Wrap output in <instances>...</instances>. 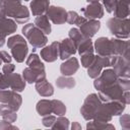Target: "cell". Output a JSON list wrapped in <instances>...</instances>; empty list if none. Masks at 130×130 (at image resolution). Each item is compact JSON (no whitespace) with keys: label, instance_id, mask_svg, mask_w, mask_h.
I'll return each instance as SVG.
<instances>
[{"label":"cell","instance_id":"ab89813d","mask_svg":"<svg viewBox=\"0 0 130 130\" xmlns=\"http://www.w3.org/2000/svg\"><path fill=\"white\" fill-rule=\"evenodd\" d=\"M8 88H9L8 74H4L2 72L0 73V89H8Z\"/></svg>","mask_w":130,"mask_h":130},{"label":"cell","instance_id":"484cf974","mask_svg":"<svg viewBox=\"0 0 130 130\" xmlns=\"http://www.w3.org/2000/svg\"><path fill=\"white\" fill-rule=\"evenodd\" d=\"M0 116L2 117L3 120L8 121L10 123H14L17 119V114L16 111H14L11 107H9L6 104H2L0 105Z\"/></svg>","mask_w":130,"mask_h":130},{"label":"cell","instance_id":"44dd1931","mask_svg":"<svg viewBox=\"0 0 130 130\" xmlns=\"http://www.w3.org/2000/svg\"><path fill=\"white\" fill-rule=\"evenodd\" d=\"M8 81H9V88L14 91L21 92L25 88V80L23 79L22 75L18 73L12 72L8 74Z\"/></svg>","mask_w":130,"mask_h":130},{"label":"cell","instance_id":"7402d4cb","mask_svg":"<svg viewBox=\"0 0 130 130\" xmlns=\"http://www.w3.org/2000/svg\"><path fill=\"white\" fill-rule=\"evenodd\" d=\"M50 6V0H32L29 3L30 12L34 16L46 14L47 9Z\"/></svg>","mask_w":130,"mask_h":130},{"label":"cell","instance_id":"f35d334b","mask_svg":"<svg viewBox=\"0 0 130 130\" xmlns=\"http://www.w3.org/2000/svg\"><path fill=\"white\" fill-rule=\"evenodd\" d=\"M103 1V6H105L106 11L109 13H112L115 9L117 0H102Z\"/></svg>","mask_w":130,"mask_h":130},{"label":"cell","instance_id":"8992f818","mask_svg":"<svg viewBox=\"0 0 130 130\" xmlns=\"http://www.w3.org/2000/svg\"><path fill=\"white\" fill-rule=\"evenodd\" d=\"M24 38L27 40V42L32 46V48H43L48 43L47 35H45L40 28H38L32 23H26L21 29Z\"/></svg>","mask_w":130,"mask_h":130},{"label":"cell","instance_id":"83f0119b","mask_svg":"<svg viewBox=\"0 0 130 130\" xmlns=\"http://www.w3.org/2000/svg\"><path fill=\"white\" fill-rule=\"evenodd\" d=\"M76 51L78 52V54L80 56L85 55V54H90V53H94V49H93V43L90 39L84 38L81 43L77 46Z\"/></svg>","mask_w":130,"mask_h":130},{"label":"cell","instance_id":"e575fe53","mask_svg":"<svg viewBox=\"0 0 130 130\" xmlns=\"http://www.w3.org/2000/svg\"><path fill=\"white\" fill-rule=\"evenodd\" d=\"M52 108L53 114H55L56 116H64L66 113V106L59 100H52Z\"/></svg>","mask_w":130,"mask_h":130},{"label":"cell","instance_id":"603a6c76","mask_svg":"<svg viewBox=\"0 0 130 130\" xmlns=\"http://www.w3.org/2000/svg\"><path fill=\"white\" fill-rule=\"evenodd\" d=\"M35 84H36L35 85L36 90L41 96L49 98V96H52L54 94V86L46 78L39 81V82H36Z\"/></svg>","mask_w":130,"mask_h":130},{"label":"cell","instance_id":"c3c4849f","mask_svg":"<svg viewBox=\"0 0 130 130\" xmlns=\"http://www.w3.org/2000/svg\"><path fill=\"white\" fill-rule=\"evenodd\" d=\"M21 1H29V0H21Z\"/></svg>","mask_w":130,"mask_h":130},{"label":"cell","instance_id":"4dcf8cb0","mask_svg":"<svg viewBox=\"0 0 130 130\" xmlns=\"http://www.w3.org/2000/svg\"><path fill=\"white\" fill-rule=\"evenodd\" d=\"M87 18H85L84 16H80L76 11L73 10H69L67 11V20L66 22H68L69 24H75L76 26H80Z\"/></svg>","mask_w":130,"mask_h":130},{"label":"cell","instance_id":"74e56055","mask_svg":"<svg viewBox=\"0 0 130 130\" xmlns=\"http://www.w3.org/2000/svg\"><path fill=\"white\" fill-rule=\"evenodd\" d=\"M55 120H56V116L50 114V115H47V116H44V117H43L42 123H43V125H44L45 127H47V128H51L52 125L54 124Z\"/></svg>","mask_w":130,"mask_h":130},{"label":"cell","instance_id":"d6a6232c","mask_svg":"<svg viewBox=\"0 0 130 130\" xmlns=\"http://www.w3.org/2000/svg\"><path fill=\"white\" fill-rule=\"evenodd\" d=\"M68 38L73 42L74 46L77 48V46L81 43V41L84 39V37L82 36V34L80 32L79 28L78 27H72L69 29V32H68Z\"/></svg>","mask_w":130,"mask_h":130},{"label":"cell","instance_id":"b9f144b4","mask_svg":"<svg viewBox=\"0 0 130 130\" xmlns=\"http://www.w3.org/2000/svg\"><path fill=\"white\" fill-rule=\"evenodd\" d=\"M15 70V65L12 63H4L3 67H2V72L4 74H10L12 72H14Z\"/></svg>","mask_w":130,"mask_h":130},{"label":"cell","instance_id":"7dc6e473","mask_svg":"<svg viewBox=\"0 0 130 130\" xmlns=\"http://www.w3.org/2000/svg\"><path fill=\"white\" fill-rule=\"evenodd\" d=\"M9 1H12V2H21V0H9Z\"/></svg>","mask_w":130,"mask_h":130},{"label":"cell","instance_id":"d4e9b609","mask_svg":"<svg viewBox=\"0 0 130 130\" xmlns=\"http://www.w3.org/2000/svg\"><path fill=\"white\" fill-rule=\"evenodd\" d=\"M36 110L38 114L42 117L53 114V108H52V100H40L36 105Z\"/></svg>","mask_w":130,"mask_h":130},{"label":"cell","instance_id":"60d3db41","mask_svg":"<svg viewBox=\"0 0 130 130\" xmlns=\"http://www.w3.org/2000/svg\"><path fill=\"white\" fill-rule=\"evenodd\" d=\"M12 56L6 51H0V65L3 63H11Z\"/></svg>","mask_w":130,"mask_h":130},{"label":"cell","instance_id":"ba28073f","mask_svg":"<svg viewBox=\"0 0 130 130\" xmlns=\"http://www.w3.org/2000/svg\"><path fill=\"white\" fill-rule=\"evenodd\" d=\"M102 103L103 102L99 98V94L89 93L85 98V100H84V102L80 108V113H81L83 119L86 121L92 120L95 113L98 112L100 106L102 105Z\"/></svg>","mask_w":130,"mask_h":130},{"label":"cell","instance_id":"4316f807","mask_svg":"<svg viewBox=\"0 0 130 130\" xmlns=\"http://www.w3.org/2000/svg\"><path fill=\"white\" fill-rule=\"evenodd\" d=\"M130 4L129 3H125L122 1H118L116 3L115 9L112 13H114V17H118V18H126L129 16V12H130Z\"/></svg>","mask_w":130,"mask_h":130},{"label":"cell","instance_id":"8fae6325","mask_svg":"<svg viewBox=\"0 0 130 130\" xmlns=\"http://www.w3.org/2000/svg\"><path fill=\"white\" fill-rule=\"evenodd\" d=\"M0 103L8 105L17 112L22 104V96L12 89H0Z\"/></svg>","mask_w":130,"mask_h":130},{"label":"cell","instance_id":"cb8c5ba5","mask_svg":"<svg viewBox=\"0 0 130 130\" xmlns=\"http://www.w3.org/2000/svg\"><path fill=\"white\" fill-rule=\"evenodd\" d=\"M34 24H35L38 28H40L45 35H50L51 31H52V27H51L50 20H49V18L47 17L46 14L37 16V17L35 18Z\"/></svg>","mask_w":130,"mask_h":130},{"label":"cell","instance_id":"6da1fadb","mask_svg":"<svg viewBox=\"0 0 130 130\" xmlns=\"http://www.w3.org/2000/svg\"><path fill=\"white\" fill-rule=\"evenodd\" d=\"M93 49L96 55L103 57H113V56H124L130 58L129 52V42L117 38H98L93 44Z\"/></svg>","mask_w":130,"mask_h":130},{"label":"cell","instance_id":"ffe728a7","mask_svg":"<svg viewBox=\"0 0 130 130\" xmlns=\"http://www.w3.org/2000/svg\"><path fill=\"white\" fill-rule=\"evenodd\" d=\"M79 69V62L75 57H70L63 61V63L60 65V72L62 75L66 76H72L74 73L77 72Z\"/></svg>","mask_w":130,"mask_h":130},{"label":"cell","instance_id":"52a82bcc","mask_svg":"<svg viewBox=\"0 0 130 130\" xmlns=\"http://www.w3.org/2000/svg\"><path fill=\"white\" fill-rule=\"evenodd\" d=\"M130 21L129 18H118V17H111L107 21V26L110 32L117 39L127 40L130 36L129 29Z\"/></svg>","mask_w":130,"mask_h":130},{"label":"cell","instance_id":"f546056e","mask_svg":"<svg viewBox=\"0 0 130 130\" xmlns=\"http://www.w3.org/2000/svg\"><path fill=\"white\" fill-rule=\"evenodd\" d=\"M75 84H76V81L71 76L62 75L56 79V85L59 88H73Z\"/></svg>","mask_w":130,"mask_h":130},{"label":"cell","instance_id":"9a60e30c","mask_svg":"<svg viewBox=\"0 0 130 130\" xmlns=\"http://www.w3.org/2000/svg\"><path fill=\"white\" fill-rule=\"evenodd\" d=\"M41 58L49 63L55 62L59 57V42L55 41L49 46H45L41 50Z\"/></svg>","mask_w":130,"mask_h":130},{"label":"cell","instance_id":"8d00e7d4","mask_svg":"<svg viewBox=\"0 0 130 130\" xmlns=\"http://www.w3.org/2000/svg\"><path fill=\"white\" fill-rule=\"evenodd\" d=\"M119 122L123 129H125V130L130 129V116L128 114H123V115L121 114L120 118H119Z\"/></svg>","mask_w":130,"mask_h":130},{"label":"cell","instance_id":"7a4b0ae2","mask_svg":"<svg viewBox=\"0 0 130 130\" xmlns=\"http://www.w3.org/2000/svg\"><path fill=\"white\" fill-rule=\"evenodd\" d=\"M99 98L102 102L119 101L125 105L130 103V79L118 77L117 81L102 90H99Z\"/></svg>","mask_w":130,"mask_h":130},{"label":"cell","instance_id":"ac0fdd59","mask_svg":"<svg viewBox=\"0 0 130 130\" xmlns=\"http://www.w3.org/2000/svg\"><path fill=\"white\" fill-rule=\"evenodd\" d=\"M76 52V47L69 38L63 39L61 42H59V58L61 60L64 61L71 56H74Z\"/></svg>","mask_w":130,"mask_h":130},{"label":"cell","instance_id":"2e32d148","mask_svg":"<svg viewBox=\"0 0 130 130\" xmlns=\"http://www.w3.org/2000/svg\"><path fill=\"white\" fill-rule=\"evenodd\" d=\"M83 16L87 19H100L104 16V6L100 2L88 3L86 7L81 9Z\"/></svg>","mask_w":130,"mask_h":130},{"label":"cell","instance_id":"ee69618b","mask_svg":"<svg viewBox=\"0 0 130 130\" xmlns=\"http://www.w3.org/2000/svg\"><path fill=\"white\" fill-rule=\"evenodd\" d=\"M71 129L72 130H80L81 129V125L78 122H73L71 125Z\"/></svg>","mask_w":130,"mask_h":130},{"label":"cell","instance_id":"30bf717a","mask_svg":"<svg viewBox=\"0 0 130 130\" xmlns=\"http://www.w3.org/2000/svg\"><path fill=\"white\" fill-rule=\"evenodd\" d=\"M118 79V76L116 74V72L114 71L113 68H105L102 70L101 74L94 78V81H93V86L94 88L99 91V90H102L103 88L115 83Z\"/></svg>","mask_w":130,"mask_h":130},{"label":"cell","instance_id":"836d02e7","mask_svg":"<svg viewBox=\"0 0 130 130\" xmlns=\"http://www.w3.org/2000/svg\"><path fill=\"white\" fill-rule=\"evenodd\" d=\"M54 130H68L69 129V120L64 116H58L51 127Z\"/></svg>","mask_w":130,"mask_h":130},{"label":"cell","instance_id":"1f68e13d","mask_svg":"<svg viewBox=\"0 0 130 130\" xmlns=\"http://www.w3.org/2000/svg\"><path fill=\"white\" fill-rule=\"evenodd\" d=\"M86 129H101V130L110 129V130H115V126L113 124H111L110 122L106 123V122H99V121L90 120L86 123Z\"/></svg>","mask_w":130,"mask_h":130},{"label":"cell","instance_id":"7bdbcfd3","mask_svg":"<svg viewBox=\"0 0 130 130\" xmlns=\"http://www.w3.org/2000/svg\"><path fill=\"white\" fill-rule=\"evenodd\" d=\"M6 129H17V127L14 126L13 123H10L8 121L5 120L0 121V130H6Z\"/></svg>","mask_w":130,"mask_h":130},{"label":"cell","instance_id":"277c9868","mask_svg":"<svg viewBox=\"0 0 130 130\" xmlns=\"http://www.w3.org/2000/svg\"><path fill=\"white\" fill-rule=\"evenodd\" d=\"M126 106L127 105L119 101L103 102L92 120L106 123L111 122L114 116H120L125 111Z\"/></svg>","mask_w":130,"mask_h":130},{"label":"cell","instance_id":"bcb514c9","mask_svg":"<svg viewBox=\"0 0 130 130\" xmlns=\"http://www.w3.org/2000/svg\"><path fill=\"white\" fill-rule=\"evenodd\" d=\"M87 3H94V2H100V0H86Z\"/></svg>","mask_w":130,"mask_h":130},{"label":"cell","instance_id":"f6af8a7d","mask_svg":"<svg viewBox=\"0 0 130 130\" xmlns=\"http://www.w3.org/2000/svg\"><path fill=\"white\" fill-rule=\"evenodd\" d=\"M5 41H6V39H3V38H0V48L4 46V44H5Z\"/></svg>","mask_w":130,"mask_h":130},{"label":"cell","instance_id":"7c38bea8","mask_svg":"<svg viewBox=\"0 0 130 130\" xmlns=\"http://www.w3.org/2000/svg\"><path fill=\"white\" fill-rule=\"evenodd\" d=\"M110 66H111V58L110 57H103L100 55H95L94 60L87 67V75L90 78L94 79L95 77H98L101 74V72L104 68H107Z\"/></svg>","mask_w":130,"mask_h":130},{"label":"cell","instance_id":"f1b7e54d","mask_svg":"<svg viewBox=\"0 0 130 130\" xmlns=\"http://www.w3.org/2000/svg\"><path fill=\"white\" fill-rule=\"evenodd\" d=\"M26 65L30 68H34V69L45 70L44 63L41 61V58L39 57V55L36 53H31L28 55V57L26 58Z\"/></svg>","mask_w":130,"mask_h":130},{"label":"cell","instance_id":"4fadbf2b","mask_svg":"<svg viewBox=\"0 0 130 130\" xmlns=\"http://www.w3.org/2000/svg\"><path fill=\"white\" fill-rule=\"evenodd\" d=\"M46 15L54 24H63L67 20V11L60 6L50 5L47 9Z\"/></svg>","mask_w":130,"mask_h":130},{"label":"cell","instance_id":"9c48e42d","mask_svg":"<svg viewBox=\"0 0 130 130\" xmlns=\"http://www.w3.org/2000/svg\"><path fill=\"white\" fill-rule=\"evenodd\" d=\"M111 66L120 78L130 77V58L124 56H113L111 57Z\"/></svg>","mask_w":130,"mask_h":130},{"label":"cell","instance_id":"5bb4252c","mask_svg":"<svg viewBox=\"0 0 130 130\" xmlns=\"http://www.w3.org/2000/svg\"><path fill=\"white\" fill-rule=\"evenodd\" d=\"M17 29L16 22L10 18L7 17L5 14H3L0 11V38L6 39V37L14 34Z\"/></svg>","mask_w":130,"mask_h":130},{"label":"cell","instance_id":"5b68a950","mask_svg":"<svg viewBox=\"0 0 130 130\" xmlns=\"http://www.w3.org/2000/svg\"><path fill=\"white\" fill-rule=\"evenodd\" d=\"M7 47L11 51V56L17 63H22L27 56V43L21 35H13L7 40Z\"/></svg>","mask_w":130,"mask_h":130},{"label":"cell","instance_id":"d6986e66","mask_svg":"<svg viewBox=\"0 0 130 130\" xmlns=\"http://www.w3.org/2000/svg\"><path fill=\"white\" fill-rule=\"evenodd\" d=\"M22 77L27 83H36L46 78V70H38L30 67H26L22 70Z\"/></svg>","mask_w":130,"mask_h":130},{"label":"cell","instance_id":"3957f363","mask_svg":"<svg viewBox=\"0 0 130 130\" xmlns=\"http://www.w3.org/2000/svg\"><path fill=\"white\" fill-rule=\"evenodd\" d=\"M0 11L16 23H26L29 19V10L21 2L0 0Z\"/></svg>","mask_w":130,"mask_h":130},{"label":"cell","instance_id":"d590c367","mask_svg":"<svg viewBox=\"0 0 130 130\" xmlns=\"http://www.w3.org/2000/svg\"><path fill=\"white\" fill-rule=\"evenodd\" d=\"M81 57V66L83 68H87L91 63L92 61L94 60V53H90V54H85V55H82L80 56Z\"/></svg>","mask_w":130,"mask_h":130},{"label":"cell","instance_id":"e0dca14e","mask_svg":"<svg viewBox=\"0 0 130 130\" xmlns=\"http://www.w3.org/2000/svg\"><path fill=\"white\" fill-rule=\"evenodd\" d=\"M100 27L101 22L98 19H86L78 28L84 38L91 39L99 31Z\"/></svg>","mask_w":130,"mask_h":130}]
</instances>
